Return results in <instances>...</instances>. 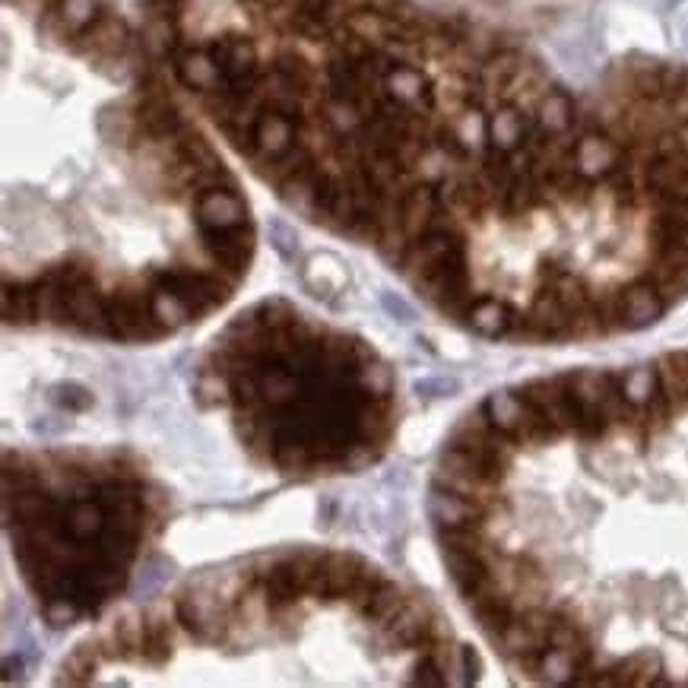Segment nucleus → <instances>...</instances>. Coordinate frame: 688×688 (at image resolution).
I'll list each match as a JSON object with an SVG mask.
<instances>
[{
  "label": "nucleus",
  "mask_w": 688,
  "mask_h": 688,
  "mask_svg": "<svg viewBox=\"0 0 688 688\" xmlns=\"http://www.w3.org/2000/svg\"><path fill=\"white\" fill-rule=\"evenodd\" d=\"M292 644L305 682H331L309 644H331L362 682L445 686L457 644L397 577L333 549H280L190 574L156 603L102 622L58 666V682H289Z\"/></svg>",
  "instance_id": "1"
},
{
  "label": "nucleus",
  "mask_w": 688,
  "mask_h": 688,
  "mask_svg": "<svg viewBox=\"0 0 688 688\" xmlns=\"http://www.w3.org/2000/svg\"><path fill=\"white\" fill-rule=\"evenodd\" d=\"M207 397L248 451L289 476L365 467L394 435V384L372 346L270 302L216 343Z\"/></svg>",
  "instance_id": "2"
},
{
  "label": "nucleus",
  "mask_w": 688,
  "mask_h": 688,
  "mask_svg": "<svg viewBox=\"0 0 688 688\" xmlns=\"http://www.w3.org/2000/svg\"><path fill=\"white\" fill-rule=\"evenodd\" d=\"M3 501L17 569L54 625L98 616L159 521L146 473L115 451H7Z\"/></svg>",
  "instance_id": "3"
},
{
  "label": "nucleus",
  "mask_w": 688,
  "mask_h": 688,
  "mask_svg": "<svg viewBox=\"0 0 688 688\" xmlns=\"http://www.w3.org/2000/svg\"><path fill=\"white\" fill-rule=\"evenodd\" d=\"M102 13H105V3H102V0H58L45 17L51 20V25L58 29L61 39L73 42V39L83 35Z\"/></svg>",
  "instance_id": "4"
}]
</instances>
